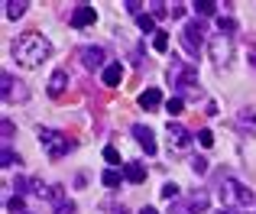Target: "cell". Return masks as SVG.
Wrapping results in <instances>:
<instances>
[{
	"label": "cell",
	"mask_w": 256,
	"mask_h": 214,
	"mask_svg": "<svg viewBox=\"0 0 256 214\" xmlns=\"http://www.w3.org/2000/svg\"><path fill=\"white\" fill-rule=\"evenodd\" d=\"M237 126L244 133H256V110H240L237 114Z\"/></svg>",
	"instance_id": "16"
},
{
	"label": "cell",
	"mask_w": 256,
	"mask_h": 214,
	"mask_svg": "<svg viewBox=\"0 0 256 214\" xmlns=\"http://www.w3.org/2000/svg\"><path fill=\"white\" fill-rule=\"evenodd\" d=\"M169 143L175 146V150H188L192 136L185 133V126H182V124H172V120H169Z\"/></svg>",
	"instance_id": "11"
},
{
	"label": "cell",
	"mask_w": 256,
	"mask_h": 214,
	"mask_svg": "<svg viewBox=\"0 0 256 214\" xmlns=\"http://www.w3.org/2000/svg\"><path fill=\"white\" fill-rule=\"evenodd\" d=\"M52 56V42L39 32H23L20 39H13V58L23 68H36Z\"/></svg>",
	"instance_id": "1"
},
{
	"label": "cell",
	"mask_w": 256,
	"mask_h": 214,
	"mask_svg": "<svg viewBox=\"0 0 256 214\" xmlns=\"http://www.w3.org/2000/svg\"><path fill=\"white\" fill-rule=\"evenodd\" d=\"M0 82H4V98H6V101H13V98H16V101H26V84L13 82L10 72H4V78H0Z\"/></svg>",
	"instance_id": "8"
},
{
	"label": "cell",
	"mask_w": 256,
	"mask_h": 214,
	"mask_svg": "<svg viewBox=\"0 0 256 214\" xmlns=\"http://www.w3.org/2000/svg\"><path fill=\"white\" fill-rule=\"evenodd\" d=\"M169 114H182V107H185V101H182V98H169Z\"/></svg>",
	"instance_id": "26"
},
{
	"label": "cell",
	"mask_w": 256,
	"mask_h": 214,
	"mask_svg": "<svg viewBox=\"0 0 256 214\" xmlns=\"http://www.w3.org/2000/svg\"><path fill=\"white\" fill-rule=\"evenodd\" d=\"M126 10H130V13H143V6H140L136 0H130V4H126Z\"/></svg>",
	"instance_id": "31"
},
{
	"label": "cell",
	"mask_w": 256,
	"mask_h": 214,
	"mask_svg": "<svg viewBox=\"0 0 256 214\" xmlns=\"http://www.w3.org/2000/svg\"><path fill=\"white\" fill-rule=\"evenodd\" d=\"M39 143L46 146V152H49L52 159H62V156H68V152L75 150V140H68L58 130H49V126H39Z\"/></svg>",
	"instance_id": "3"
},
{
	"label": "cell",
	"mask_w": 256,
	"mask_h": 214,
	"mask_svg": "<svg viewBox=\"0 0 256 214\" xmlns=\"http://www.w3.org/2000/svg\"><path fill=\"white\" fill-rule=\"evenodd\" d=\"M182 42H185V52H188V56H198V52H201V42H204L201 23H188L185 32H182Z\"/></svg>",
	"instance_id": "5"
},
{
	"label": "cell",
	"mask_w": 256,
	"mask_h": 214,
	"mask_svg": "<svg viewBox=\"0 0 256 214\" xmlns=\"http://www.w3.org/2000/svg\"><path fill=\"white\" fill-rule=\"evenodd\" d=\"M78 56H82V65H84V68H91V72L104 65V49H100V46H84Z\"/></svg>",
	"instance_id": "7"
},
{
	"label": "cell",
	"mask_w": 256,
	"mask_h": 214,
	"mask_svg": "<svg viewBox=\"0 0 256 214\" xmlns=\"http://www.w3.org/2000/svg\"><path fill=\"white\" fill-rule=\"evenodd\" d=\"M6 208H10V211H23V198H10V202H6Z\"/></svg>",
	"instance_id": "29"
},
{
	"label": "cell",
	"mask_w": 256,
	"mask_h": 214,
	"mask_svg": "<svg viewBox=\"0 0 256 214\" xmlns=\"http://www.w3.org/2000/svg\"><path fill=\"white\" fill-rule=\"evenodd\" d=\"M136 26H140V30H143V32H152V36H156V23H152V16H146V13H143V16H136Z\"/></svg>",
	"instance_id": "22"
},
{
	"label": "cell",
	"mask_w": 256,
	"mask_h": 214,
	"mask_svg": "<svg viewBox=\"0 0 256 214\" xmlns=\"http://www.w3.org/2000/svg\"><path fill=\"white\" fill-rule=\"evenodd\" d=\"M192 169L198 172V176H204V172H208V159L204 156H192Z\"/></svg>",
	"instance_id": "24"
},
{
	"label": "cell",
	"mask_w": 256,
	"mask_h": 214,
	"mask_svg": "<svg viewBox=\"0 0 256 214\" xmlns=\"http://www.w3.org/2000/svg\"><path fill=\"white\" fill-rule=\"evenodd\" d=\"M208 52H211V62L218 65V68H227L234 58V42L227 36H214L211 42H208Z\"/></svg>",
	"instance_id": "4"
},
{
	"label": "cell",
	"mask_w": 256,
	"mask_h": 214,
	"mask_svg": "<svg viewBox=\"0 0 256 214\" xmlns=\"http://www.w3.org/2000/svg\"><path fill=\"white\" fill-rule=\"evenodd\" d=\"M159 104H162V91L159 88H146L143 94H140V107H143V110H159Z\"/></svg>",
	"instance_id": "12"
},
{
	"label": "cell",
	"mask_w": 256,
	"mask_h": 214,
	"mask_svg": "<svg viewBox=\"0 0 256 214\" xmlns=\"http://www.w3.org/2000/svg\"><path fill=\"white\" fill-rule=\"evenodd\" d=\"M0 166H4V169H10V166H20V156H13L10 146H4V152H0Z\"/></svg>",
	"instance_id": "21"
},
{
	"label": "cell",
	"mask_w": 256,
	"mask_h": 214,
	"mask_svg": "<svg viewBox=\"0 0 256 214\" xmlns=\"http://www.w3.org/2000/svg\"><path fill=\"white\" fill-rule=\"evenodd\" d=\"M10 136H13V124L4 117V140H10Z\"/></svg>",
	"instance_id": "30"
},
{
	"label": "cell",
	"mask_w": 256,
	"mask_h": 214,
	"mask_svg": "<svg viewBox=\"0 0 256 214\" xmlns=\"http://www.w3.org/2000/svg\"><path fill=\"white\" fill-rule=\"evenodd\" d=\"M104 159H107L110 166H117V162H120V152L114 150V146H107V150H104Z\"/></svg>",
	"instance_id": "27"
},
{
	"label": "cell",
	"mask_w": 256,
	"mask_h": 214,
	"mask_svg": "<svg viewBox=\"0 0 256 214\" xmlns=\"http://www.w3.org/2000/svg\"><path fill=\"white\" fill-rule=\"evenodd\" d=\"M133 136H136V143L143 146V152H146V156H156V150H159V146H156V136H152V130H150V126L136 124V126H133Z\"/></svg>",
	"instance_id": "6"
},
{
	"label": "cell",
	"mask_w": 256,
	"mask_h": 214,
	"mask_svg": "<svg viewBox=\"0 0 256 214\" xmlns=\"http://www.w3.org/2000/svg\"><path fill=\"white\" fill-rule=\"evenodd\" d=\"M120 178H124V172H117V169H107L104 176H100V182H104L107 188H117V185H120Z\"/></svg>",
	"instance_id": "19"
},
{
	"label": "cell",
	"mask_w": 256,
	"mask_h": 214,
	"mask_svg": "<svg viewBox=\"0 0 256 214\" xmlns=\"http://www.w3.org/2000/svg\"><path fill=\"white\" fill-rule=\"evenodd\" d=\"M220 214H237V211H220Z\"/></svg>",
	"instance_id": "33"
},
{
	"label": "cell",
	"mask_w": 256,
	"mask_h": 214,
	"mask_svg": "<svg viewBox=\"0 0 256 214\" xmlns=\"http://www.w3.org/2000/svg\"><path fill=\"white\" fill-rule=\"evenodd\" d=\"M152 46H156V52H169V32L159 30L156 36H152Z\"/></svg>",
	"instance_id": "20"
},
{
	"label": "cell",
	"mask_w": 256,
	"mask_h": 214,
	"mask_svg": "<svg viewBox=\"0 0 256 214\" xmlns=\"http://www.w3.org/2000/svg\"><path fill=\"white\" fill-rule=\"evenodd\" d=\"M140 214H159V211H156V208H143Z\"/></svg>",
	"instance_id": "32"
},
{
	"label": "cell",
	"mask_w": 256,
	"mask_h": 214,
	"mask_svg": "<svg viewBox=\"0 0 256 214\" xmlns=\"http://www.w3.org/2000/svg\"><path fill=\"white\" fill-rule=\"evenodd\" d=\"M72 26H78V30H84V26H91L94 20H98V10H94V6H75V10H72Z\"/></svg>",
	"instance_id": "9"
},
{
	"label": "cell",
	"mask_w": 256,
	"mask_h": 214,
	"mask_svg": "<svg viewBox=\"0 0 256 214\" xmlns=\"http://www.w3.org/2000/svg\"><path fill=\"white\" fill-rule=\"evenodd\" d=\"M124 178H126V182H133V185H143L146 182V169L140 162H126L124 166Z\"/></svg>",
	"instance_id": "14"
},
{
	"label": "cell",
	"mask_w": 256,
	"mask_h": 214,
	"mask_svg": "<svg viewBox=\"0 0 256 214\" xmlns=\"http://www.w3.org/2000/svg\"><path fill=\"white\" fill-rule=\"evenodd\" d=\"M208 204H211V198H208V195H194L192 202H188V211L201 214V211H208Z\"/></svg>",
	"instance_id": "18"
},
{
	"label": "cell",
	"mask_w": 256,
	"mask_h": 214,
	"mask_svg": "<svg viewBox=\"0 0 256 214\" xmlns=\"http://www.w3.org/2000/svg\"><path fill=\"white\" fill-rule=\"evenodd\" d=\"M162 198L175 202V198H178V185H175V182H166V185H162Z\"/></svg>",
	"instance_id": "25"
},
{
	"label": "cell",
	"mask_w": 256,
	"mask_h": 214,
	"mask_svg": "<svg viewBox=\"0 0 256 214\" xmlns=\"http://www.w3.org/2000/svg\"><path fill=\"white\" fill-rule=\"evenodd\" d=\"M198 143H201V146H211V143H214V133H211V130H201V133H198Z\"/></svg>",
	"instance_id": "28"
},
{
	"label": "cell",
	"mask_w": 256,
	"mask_h": 214,
	"mask_svg": "<svg viewBox=\"0 0 256 214\" xmlns=\"http://www.w3.org/2000/svg\"><path fill=\"white\" fill-rule=\"evenodd\" d=\"M218 26H220V36H224V32H227V36H230V32L237 30V23H234L230 16H218Z\"/></svg>",
	"instance_id": "23"
},
{
	"label": "cell",
	"mask_w": 256,
	"mask_h": 214,
	"mask_svg": "<svg viewBox=\"0 0 256 214\" xmlns=\"http://www.w3.org/2000/svg\"><path fill=\"white\" fill-rule=\"evenodd\" d=\"M194 10H198L201 16H218V10H220V6L214 4V0H198V4H194Z\"/></svg>",
	"instance_id": "17"
},
{
	"label": "cell",
	"mask_w": 256,
	"mask_h": 214,
	"mask_svg": "<svg viewBox=\"0 0 256 214\" xmlns=\"http://www.w3.org/2000/svg\"><path fill=\"white\" fill-rule=\"evenodd\" d=\"M120 82H124V65H120V62H110L104 68V84H107V88H117Z\"/></svg>",
	"instance_id": "13"
},
{
	"label": "cell",
	"mask_w": 256,
	"mask_h": 214,
	"mask_svg": "<svg viewBox=\"0 0 256 214\" xmlns=\"http://www.w3.org/2000/svg\"><path fill=\"white\" fill-rule=\"evenodd\" d=\"M26 6H30L26 0H6V4H4V13H6V20H20V16L26 13Z\"/></svg>",
	"instance_id": "15"
},
{
	"label": "cell",
	"mask_w": 256,
	"mask_h": 214,
	"mask_svg": "<svg viewBox=\"0 0 256 214\" xmlns=\"http://www.w3.org/2000/svg\"><path fill=\"white\" fill-rule=\"evenodd\" d=\"M65 88H68V72H65V68H56V72H52V78H49V88H46V91H49V98H62Z\"/></svg>",
	"instance_id": "10"
},
{
	"label": "cell",
	"mask_w": 256,
	"mask_h": 214,
	"mask_svg": "<svg viewBox=\"0 0 256 214\" xmlns=\"http://www.w3.org/2000/svg\"><path fill=\"white\" fill-rule=\"evenodd\" d=\"M220 202H224V211H234V208H253L256 204V195L246 185H240L237 178H224L220 182Z\"/></svg>",
	"instance_id": "2"
}]
</instances>
